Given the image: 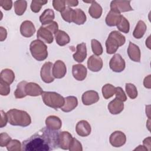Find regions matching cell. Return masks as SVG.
Segmentation results:
<instances>
[{
    "mask_svg": "<svg viewBox=\"0 0 151 151\" xmlns=\"http://www.w3.org/2000/svg\"><path fill=\"white\" fill-rule=\"evenodd\" d=\"M109 142L111 145L113 147H119L125 144L126 142V136L122 132L117 130L110 134Z\"/></svg>",
    "mask_w": 151,
    "mask_h": 151,
    "instance_id": "obj_9",
    "label": "cell"
},
{
    "mask_svg": "<svg viewBox=\"0 0 151 151\" xmlns=\"http://www.w3.org/2000/svg\"><path fill=\"white\" fill-rule=\"evenodd\" d=\"M54 37L57 44L60 46H64L68 44L70 41L69 35L65 31L62 30H58L54 34Z\"/></svg>",
    "mask_w": 151,
    "mask_h": 151,
    "instance_id": "obj_25",
    "label": "cell"
},
{
    "mask_svg": "<svg viewBox=\"0 0 151 151\" xmlns=\"http://www.w3.org/2000/svg\"><path fill=\"white\" fill-rule=\"evenodd\" d=\"M78 4V1L77 0H66L65 5L68 8L70 6H76Z\"/></svg>",
    "mask_w": 151,
    "mask_h": 151,
    "instance_id": "obj_50",
    "label": "cell"
},
{
    "mask_svg": "<svg viewBox=\"0 0 151 151\" xmlns=\"http://www.w3.org/2000/svg\"><path fill=\"white\" fill-rule=\"evenodd\" d=\"M45 28H47L48 31H50L52 34H55L58 31V25L57 22L52 21L45 25H42Z\"/></svg>",
    "mask_w": 151,
    "mask_h": 151,
    "instance_id": "obj_45",
    "label": "cell"
},
{
    "mask_svg": "<svg viewBox=\"0 0 151 151\" xmlns=\"http://www.w3.org/2000/svg\"><path fill=\"white\" fill-rule=\"evenodd\" d=\"M125 42V37L120 32L117 31H111L106 41L107 53L109 54H114L119 47L124 45Z\"/></svg>",
    "mask_w": 151,
    "mask_h": 151,
    "instance_id": "obj_3",
    "label": "cell"
},
{
    "mask_svg": "<svg viewBox=\"0 0 151 151\" xmlns=\"http://www.w3.org/2000/svg\"><path fill=\"white\" fill-rule=\"evenodd\" d=\"M14 10L17 15L21 16L25 12L27 7V2L24 1H16L14 2Z\"/></svg>",
    "mask_w": 151,
    "mask_h": 151,
    "instance_id": "obj_32",
    "label": "cell"
},
{
    "mask_svg": "<svg viewBox=\"0 0 151 151\" xmlns=\"http://www.w3.org/2000/svg\"><path fill=\"white\" fill-rule=\"evenodd\" d=\"M53 64L51 62L45 63L40 71V76L42 80L45 83H51L54 80L52 74Z\"/></svg>",
    "mask_w": 151,
    "mask_h": 151,
    "instance_id": "obj_7",
    "label": "cell"
},
{
    "mask_svg": "<svg viewBox=\"0 0 151 151\" xmlns=\"http://www.w3.org/2000/svg\"><path fill=\"white\" fill-rule=\"evenodd\" d=\"M58 130L43 127L22 143V150L25 151H50L57 149L58 144Z\"/></svg>",
    "mask_w": 151,
    "mask_h": 151,
    "instance_id": "obj_1",
    "label": "cell"
},
{
    "mask_svg": "<svg viewBox=\"0 0 151 151\" xmlns=\"http://www.w3.org/2000/svg\"><path fill=\"white\" fill-rule=\"evenodd\" d=\"M72 74L76 80L83 81L86 78L87 74V68L83 64H74L72 67Z\"/></svg>",
    "mask_w": 151,
    "mask_h": 151,
    "instance_id": "obj_14",
    "label": "cell"
},
{
    "mask_svg": "<svg viewBox=\"0 0 151 151\" xmlns=\"http://www.w3.org/2000/svg\"><path fill=\"white\" fill-rule=\"evenodd\" d=\"M41 97L46 106L55 109L61 108L64 104V98L54 91H43Z\"/></svg>",
    "mask_w": 151,
    "mask_h": 151,
    "instance_id": "obj_4",
    "label": "cell"
},
{
    "mask_svg": "<svg viewBox=\"0 0 151 151\" xmlns=\"http://www.w3.org/2000/svg\"><path fill=\"white\" fill-rule=\"evenodd\" d=\"M91 46L93 52L96 55H100L102 54L103 50L101 43L96 39H93L91 41Z\"/></svg>",
    "mask_w": 151,
    "mask_h": 151,
    "instance_id": "obj_36",
    "label": "cell"
},
{
    "mask_svg": "<svg viewBox=\"0 0 151 151\" xmlns=\"http://www.w3.org/2000/svg\"><path fill=\"white\" fill-rule=\"evenodd\" d=\"M74 60L78 63H82L87 57L86 44L82 42L77 44L76 47V52L73 55Z\"/></svg>",
    "mask_w": 151,
    "mask_h": 151,
    "instance_id": "obj_17",
    "label": "cell"
},
{
    "mask_svg": "<svg viewBox=\"0 0 151 151\" xmlns=\"http://www.w3.org/2000/svg\"><path fill=\"white\" fill-rule=\"evenodd\" d=\"M74 15V9H71V8H65L61 12V16L63 19L69 23L73 22V18Z\"/></svg>",
    "mask_w": 151,
    "mask_h": 151,
    "instance_id": "obj_35",
    "label": "cell"
},
{
    "mask_svg": "<svg viewBox=\"0 0 151 151\" xmlns=\"http://www.w3.org/2000/svg\"><path fill=\"white\" fill-rule=\"evenodd\" d=\"M86 21V15L84 12L81 9H74V15L73 22L77 25H83Z\"/></svg>",
    "mask_w": 151,
    "mask_h": 151,
    "instance_id": "obj_30",
    "label": "cell"
},
{
    "mask_svg": "<svg viewBox=\"0 0 151 151\" xmlns=\"http://www.w3.org/2000/svg\"><path fill=\"white\" fill-rule=\"evenodd\" d=\"M122 16L120 13L110 10L106 17V24L109 27L117 26L120 21Z\"/></svg>",
    "mask_w": 151,
    "mask_h": 151,
    "instance_id": "obj_22",
    "label": "cell"
},
{
    "mask_svg": "<svg viewBox=\"0 0 151 151\" xmlns=\"http://www.w3.org/2000/svg\"><path fill=\"white\" fill-rule=\"evenodd\" d=\"M11 137L6 133H1L0 134V146L1 147L6 146L8 143L11 140Z\"/></svg>",
    "mask_w": 151,
    "mask_h": 151,
    "instance_id": "obj_44",
    "label": "cell"
},
{
    "mask_svg": "<svg viewBox=\"0 0 151 151\" xmlns=\"http://www.w3.org/2000/svg\"><path fill=\"white\" fill-rule=\"evenodd\" d=\"M134 150H147V149L144 146L142 145H139L138 147H136Z\"/></svg>",
    "mask_w": 151,
    "mask_h": 151,
    "instance_id": "obj_52",
    "label": "cell"
},
{
    "mask_svg": "<svg viewBox=\"0 0 151 151\" xmlns=\"http://www.w3.org/2000/svg\"><path fill=\"white\" fill-rule=\"evenodd\" d=\"M25 91L27 95L32 97L40 96L43 92L42 88L38 84L32 82L27 83L25 86Z\"/></svg>",
    "mask_w": 151,
    "mask_h": 151,
    "instance_id": "obj_23",
    "label": "cell"
},
{
    "mask_svg": "<svg viewBox=\"0 0 151 151\" xmlns=\"http://www.w3.org/2000/svg\"><path fill=\"white\" fill-rule=\"evenodd\" d=\"M27 84L26 81H22L19 82L14 91V96L16 99H22L27 96L25 91V86Z\"/></svg>",
    "mask_w": 151,
    "mask_h": 151,
    "instance_id": "obj_31",
    "label": "cell"
},
{
    "mask_svg": "<svg viewBox=\"0 0 151 151\" xmlns=\"http://www.w3.org/2000/svg\"><path fill=\"white\" fill-rule=\"evenodd\" d=\"M99 99V93L94 90L86 91L81 96L82 102L86 106H90L97 103Z\"/></svg>",
    "mask_w": 151,
    "mask_h": 151,
    "instance_id": "obj_11",
    "label": "cell"
},
{
    "mask_svg": "<svg viewBox=\"0 0 151 151\" xmlns=\"http://www.w3.org/2000/svg\"><path fill=\"white\" fill-rule=\"evenodd\" d=\"M143 146L147 149V150H149L150 148V137L149 136L145 138L143 141Z\"/></svg>",
    "mask_w": 151,
    "mask_h": 151,
    "instance_id": "obj_51",
    "label": "cell"
},
{
    "mask_svg": "<svg viewBox=\"0 0 151 151\" xmlns=\"http://www.w3.org/2000/svg\"><path fill=\"white\" fill-rule=\"evenodd\" d=\"M115 95L116 98L119 99V100L124 102L127 100V97L124 92L123 88L120 87H115Z\"/></svg>",
    "mask_w": 151,
    "mask_h": 151,
    "instance_id": "obj_42",
    "label": "cell"
},
{
    "mask_svg": "<svg viewBox=\"0 0 151 151\" xmlns=\"http://www.w3.org/2000/svg\"><path fill=\"white\" fill-rule=\"evenodd\" d=\"M109 67L113 71L120 73L125 68V61L119 54H115L110 60Z\"/></svg>",
    "mask_w": 151,
    "mask_h": 151,
    "instance_id": "obj_6",
    "label": "cell"
},
{
    "mask_svg": "<svg viewBox=\"0 0 151 151\" xmlns=\"http://www.w3.org/2000/svg\"><path fill=\"white\" fill-rule=\"evenodd\" d=\"M110 10L121 13L133 11L130 1H112L110 3Z\"/></svg>",
    "mask_w": 151,
    "mask_h": 151,
    "instance_id": "obj_8",
    "label": "cell"
},
{
    "mask_svg": "<svg viewBox=\"0 0 151 151\" xmlns=\"http://www.w3.org/2000/svg\"><path fill=\"white\" fill-rule=\"evenodd\" d=\"M0 78L1 80L10 85L13 83L15 79V74L12 70L5 68L1 71Z\"/></svg>",
    "mask_w": 151,
    "mask_h": 151,
    "instance_id": "obj_29",
    "label": "cell"
},
{
    "mask_svg": "<svg viewBox=\"0 0 151 151\" xmlns=\"http://www.w3.org/2000/svg\"><path fill=\"white\" fill-rule=\"evenodd\" d=\"M35 32V27L31 21L26 20L22 22L20 26V32L23 37L29 38L34 34Z\"/></svg>",
    "mask_w": 151,
    "mask_h": 151,
    "instance_id": "obj_15",
    "label": "cell"
},
{
    "mask_svg": "<svg viewBox=\"0 0 151 151\" xmlns=\"http://www.w3.org/2000/svg\"><path fill=\"white\" fill-rule=\"evenodd\" d=\"M10 93L9 84L4 82V81H0V94L1 96H8Z\"/></svg>",
    "mask_w": 151,
    "mask_h": 151,
    "instance_id": "obj_43",
    "label": "cell"
},
{
    "mask_svg": "<svg viewBox=\"0 0 151 151\" xmlns=\"http://www.w3.org/2000/svg\"><path fill=\"white\" fill-rule=\"evenodd\" d=\"M52 6L57 11L61 12L65 8V1L54 0L52 1Z\"/></svg>",
    "mask_w": 151,
    "mask_h": 151,
    "instance_id": "obj_41",
    "label": "cell"
},
{
    "mask_svg": "<svg viewBox=\"0 0 151 151\" xmlns=\"http://www.w3.org/2000/svg\"><path fill=\"white\" fill-rule=\"evenodd\" d=\"M72 135L67 131L59 132L58 144L59 147L64 150H68L73 140Z\"/></svg>",
    "mask_w": 151,
    "mask_h": 151,
    "instance_id": "obj_12",
    "label": "cell"
},
{
    "mask_svg": "<svg viewBox=\"0 0 151 151\" xmlns=\"http://www.w3.org/2000/svg\"><path fill=\"white\" fill-rule=\"evenodd\" d=\"M67 73L65 63L61 60H57L52 67V74L55 78H63Z\"/></svg>",
    "mask_w": 151,
    "mask_h": 151,
    "instance_id": "obj_13",
    "label": "cell"
},
{
    "mask_svg": "<svg viewBox=\"0 0 151 151\" xmlns=\"http://www.w3.org/2000/svg\"><path fill=\"white\" fill-rule=\"evenodd\" d=\"M78 105V100L75 96H68L64 98V104L60 108L64 112H70L73 110Z\"/></svg>",
    "mask_w": 151,
    "mask_h": 151,
    "instance_id": "obj_20",
    "label": "cell"
},
{
    "mask_svg": "<svg viewBox=\"0 0 151 151\" xmlns=\"http://www.w3.org/2000/svg\"><path fill=\"white\" fill-rule=\"evenodd\" d=\"M45 125L49 129L58 130L60 129L62 126L61 119L56 116H49L45 119Z\"/></svg>",
    "mask_w": 151,
    "mask_h": 151,
    "instance_id": "obj_24",
    "label": "cell"
},
{
    "mask_svg": "<svg viewBox=\"0 0 151 151\" xmlns=\"http://www.w3.org/2000/svg\"><path fill=\"white\" fill-rule=\"evenodd\" d=\"M29 50L33 58L37 61H44L48 57L47 47L40 40H35L31 42Z\"/></svg>",
    "mask_w": 151,
    "mask_h": 151,
    "instance_id": "obj_5",
    "label": "cell"
},
{
    "mask_svg": "<svg viewBox=\"0 0 151 151\" xmlns=\"http://www.w3.org/2000/svg\"><path fill=\"white\" fill-rule=\"evenodd\" d=\"M146 29L147 27L146 24L142 20L139 21L133 32V36L136 39L142 38L145 34Z\"/></svg>",
    "mask_w": 151,
    "mask_h": 151,
    "instance_id": "obj_28",
    "label": "cell"
},
{
    "mask_svg": "<svg viewBox=\"0 0 151 151\" xmlns=\"http://www.w3.org/2000/svg\"><path fill=\"white\" fill-rule=\"evenodd\" d=\"M143 85L145 87L147 88H150L151 85H150V75H148L147 77H146L143 80Z\"/></svg>",
    "mask_w": 151,
    "mask_h": 151,
    "instance_id": "obj_49",
    "label": "cell"
},
{
    "mask_svg": "<svg viewBox=\"0 0 151 151\" xmlns=\"http://www.w3.org/2000/svg\"><path fill=\"white\" fill-rule=\"evenodd\" d=\"M6 147L8 151H18L22 150L21 143L17 139L11 140Z\"/></svg>",
    "mask_w": 151,
    "mask_h": 151,
    "instance_id": "obj_38",
    "label": "cell"
},
{
    "mask_svg": "<svg viewBox=\"0 0 151 151\" xmlns=\"http://www.w3.org/2000/svg\"><path fill=\"white\" fill-rule=\"evenodd\" d=\"M8 122V118L6 113H5V111L2 110H1V125L0 127H4L7 124V122Z\"/></svg>",
    "mask_w": 151,
    "mask_h": 151,
    "instance_id": "obj_47",
    "label": "cell"
},
{
    "mask_svg": "<svg viewBox=\"0 0 151 151\" xmlns=\"http://www.w3.org/2000/svg\"><path fill=\"white\" fill-rule=\"evenodd\" d=\"M7 37V31L3 27H0V41H4Z\"/></svg>",
    "mask_w": 151,
    "mask_h": 151,
    "instance_id": "obj_48",
    "label": "cell"
},
{
    "mask_svg": "<svg viewBox=\"0 0 151 151\" xmlns=\"http://www.w3.org/2000/svg\"><path fill=\"white\" fill-rule=\"evenodd\" d=\"M6 114L8 122L12 126L27 127L31 123V118L25 111L12 109L8 110Z\"/></svg>",
    "mask_w": 151,
    "mask_h": 151,
    "instance_id": "obj_2",
    "label": "cell"
},
{
    "mask_svg": "<svg viewBox=\"0 0 151 151\" xmlns=\"http://www.w3.org/2000/svg\"><path fill=\"white\" fill-rule=\"evenodd\" d=\"M91 128L89 123L86 120L79 121L76 126V131L77 134L81 137H86L91 133Z\"/></svg>",
    "mask_w": 151,
    "mask_h": 151,
    "instance_id": "obj_16",
    "label": "cell"
},
{
    "mask_svg": "<svg viewBox=\"0 0 151 151\" xmlns=\"http://www.w3.org/2000/svg\"><path fill=\"white\" fill-rule=\"evenodd\" d=\"M107 108L111 114H118L123 110L124 104L123 101L115 98L109 103Z\"/></svg>",
    "mask_w": 151,
    "mask_h": 151,
    "instance_id": "obj_21",
    "label": "cell"
},
{
    "mask_svg": "<svg viewBox=\"0 0 151 151\" xmlns=\"http://www.w3.org/2000/svg\"><path fill=\"white\" fill-rule=\"evenodd\" d=\"M103 63L102 59L96 55H91L87 61V67L93 72H98L103 67Z\"/></svg>",
    "mask_w": 151,
    "mask_h": 151,
    "instance_id": "obj_10",
    "label": "cell"
},
{
    "mask_svg": "<svg viewBox=\"0 0 151 151\" xmlns=\"http://www.w3.org/2000/svg\"><path fill=\"white\" fill-rule=\"evenodd\" d=\"M127 54L131 60L134 62H140L141 52L139 47L137 45L130 42L127 48Z\"/></svg>",
    "mask_w": 151,
    "mask_h": 151,
    "instance_id": "obj_19",
    "label": "cell"
},
{
    "mask_svg": "<svg viewBox=\"0 0 151 151\" xmlns=\"http://www.w3.org/2000/svg\"><path fill=\"white\" fill-rule=\"evenodd\" d=\"M0 5L6 11H9L12 8V1L11 0H1Z\"/></svg>",
    "mask_w": 151,
    "mask_h": 151,
    "instance_id": "obj_46",
    "label": "cell"
},
{
    "mask_svg": "<svg viewBox=\"0 0 151 151\" xmlns=\"http://www.w3.org/2000/svg\"><path fill=\"white\" fill-rule=\"evenodd\" d=\"M55 18V14L52 9H46L40 15V21L42 24V25H45L52 21Z\"/></svg>",
    "mask_w": 151,
    "mask_h": 151,
    "instance_id": "obj_26",
    "label": "cell"
},
{
    "mask_svg": "<svg viewBox=\"0 0 151 151\" xmlns=\"http://www.w3.org/2000/svg\"><path fill=\"white\" fill-rule=\"evenodd\" d=\"M127 96L131 99H134L137 96V90L136 86L132 83H126L125 86Z\"/></svg>",
    "mask_w": 151,
    "mask_h": 151,
    "instance_id": "obj_37",
    "label": "cell"
},
{
    "mask_svg": "<svg viewBox=\"0 0 151 151\" xmlns=\"http://www.w3.org/2000/svg\"><path fill=\"white\" fill-rule=\"evenodd\" d=\"M117 28L120 31L127 34L130 30V24L129 21L122 15L120 22L117 25Z\"/></svg>",
    "mask_w": 151,
    "mask_h": 151,
    "instance_id": "obj_34",
    "label": "cell"
},
{
    "mask_svg": "<svg viewBox=\"0 0 151 151\" xmlns=\"http://www.w3.org/2000/svg\"><path fill=\"white\" fill-rule=\"evenodd\" d=\"M103 96L105 99H109L115 93V87L111 84H106L101 89Z\"/></svg>",
    "mask_w": 151,
    "mask_h": 151,
    "instance_id": "obj_33",
    "label": "cell"
},
{
    "mask_svg": "<svg viewBox=\"0 0 151 151\" xmlns=\"http://www.w3.org/2000/svg\"><path fill=\"white\" fill-rule=\"evenodd\" d=\"M68 150L70 151H82V145L77 139L73 138L70 145Z\"/></svg>",
    "mask_w": 151,
    "mask_h": 151,
    "instance_id": "obj_40",
    "label": "cell"
},
{
    "mask_svg": "<svg viewBox=\"0 0 151 151\" xmlns=\"http://www.w3.org/2000/svg\"><path fill=\"white\" fill-rule=\"evenodd\" d=\"M103 12L102 7L96 1H93L88 9V13L90 15L94 18L98 19L101 17Z\"/></svg>",
    "mask_w": 151,
    "mask_h": 151,
    "instance_id": "obj_27",
    "label": "cell"
},
{
    "mask_svg": "<svg viewBox=\"0 0 151 151\" xmlns=\"http://www.w3.org/2000/svg\"><path fill=\"white\" fill-rule=\"evenodd\" d=\"M48 2L47 1H32L30 8L33 12L38 13L41 9L42 5L46 4Z\"/></svg>",
    "mask_w": 151,
    "mask_h": 151,
    "instance_id": "obj_39",
    "label": "cell"
},
{
    "mask_svg": "<svg viewBox=\"0 0 151 151\" xmlns=\"http://www.w3.org/2000/svg\"><path fill=\"white\" fill-rule=\"evenodd\" d=\"M37 37L38 40L47 44H51L54 41L52 34L43 26L40 27L38 29L37 33Z\"/></svg>",
    "mask_w": 151,
    "mask_h": 151,
    "instance_id": "obj_18",
    "label": "cell"
}]
</instances>
